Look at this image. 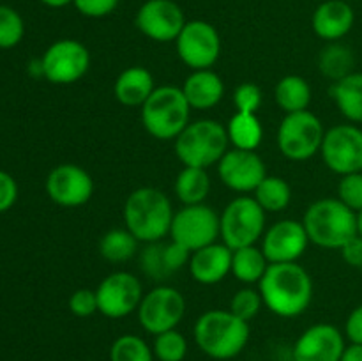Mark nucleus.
<instances>
[{"label":"nucleus","mask_w":362,"mask_h":361,"mask_svg":"<svg viewBox=\"0 0 362 361\" xmlns=\"http://www.w3.org/2000/svg\"><path fill=\"white\" fill-rule=\"evenodd\" d=\"M341 257L350 268H361L362 269V237L357 234L352 239L346 241L341 248Z\"/></svg>","instance_id":"nucleus-43"},{"label":"nucleus","mask_w":362,"mask_h":361,"mask_svg":"<svg viewBox=\"0 0 362 361\" xmlns=\"http://www.w3.org/2000/svg\"><path fill=\"white\" fill-rule=\"evenodd\" d=\"M325 130L322 120L310 110L286 113L278 127V147L292 161H306L318 154L324 144Z\"/></svg>","instance_id":"nucleus-8"},{"label":"nucleus","mask_w":362,"mask_h":361,"mask_svg":"<svg viewBox=\"0 0 362 361\" xmlns=\"http://www.w3.org/2000/svg\"><path fill=\"white\" fill-rule=\"evenodd\" d=\"M269 268V260L264 255L262 248L244 246L239 250H233L232 253V275L239 282L246 285H255L260 283L264 278L265 271Z\"/></svg>","instance_id":"nucleus-28"},{"label":"nucleus","mask_w":362,"mask_h":361,"mask_svg":"<svg viewBox=\"0 0 362 361\" xmlns=\"http://www.w3.org/2000/svg\"><path fill=\"white\" fill-rule=\"evenodd\" d=\"M120 0H73V6L87 18H105L117 9Z\"/></svg>","instance_id":"nucleus-40"},{"label":"nucleus","mask_w":362,"mask_h":361,"mask_svg":"<svg viewBox=\"0 0 362 361\" xmlns=\"http://www.w3.org/2000/svg\"><path fill=\"white\" fill-rule=\"evenodd\" d=\"M265 214L255 197L240 195L233 198L219 216L221 239L230 250L253 246L265 234Z\"/></svg>","instance_id":"nucleus-7"},{"label":"nucleus","mask_w":362,"mask_h":361,"mask_svg":"<svg viewBox=\"0 0 362 361\" xmlns=\"http://www.w3.org/2000/svg\"><path fill=\"white\" fill-rule=\"evenodd\" d=\"M175 154L184 166L209 168L218 165L228 151L226 126L212 119H200L189 122L175 138Z\"/></svg>","instance_id":"nucleus-6"},{"label":"nucleus","mask_w":362,"mask_h":361,"mask_svg":"<svg viewBox=\"0 0 362 361\" xmlns=\"http://www.w3.org/2000/svg\"><path fill=\"white\" fill-rule=\"evenodd\" d=\"M140 241L133 236L127 229H112L103 234L99 241V253L105 260L120 264L127 262L136 255Z\"/></svg>","instance_id":"nucleus-29"},{"label":"nucleus","mask_w":362,"mask_h":361,"mask_svg":"<svg viewBox=\"0 0 362 361\" xmlns=\"http://www.w3.org/2000/svg\"><path fill=\"white\" fill-rule=\"evenodd\" d=\"M152 350L158 361H184L187 354V340L180 331L170 329L156 335Z\"/></svg>","instance_id":"nucleus-33"},{"label":"nucleus","mask_w":362,"mask_h":361,"mask_svg":"<svg viewBox=\"0 0 362 361\" xmlns=\"http://www.w3.org/2000/svg\"><path fill=\"white\" fill-rule=\"evenodd\" d=\"M18 200V184L11 173L0 170V214L9 211Z\"/></svg>","instance_id":"nucleus-42"},{"label":"nucleus","mask_w":362,"mask_h":361,"mask_svg":"<svg viewBox=\"0 0 362 361\" xmlns=\"http://www.w3.org/2000/svg\"><path fill=\"white\" fill-rule=\"evenodd\" d=\"M274 99L285 113L304 112L311 105V87L306 78L286 74L276 84Z\"/></svg>","instance_id":"nucleus-25"},{"label":"nucleus","mask_w":362,"mask_h":361,"mask_svg":"<svg viewBox=\"0 0 362 361\" xmlns=\"http://www.w3.org/2000/svg\"><path fill=\"white\" fill-rule=\"evenodd\" d=\"M357 234L362 237V211L357 212Z\"/></svg>","instance_id":"nucleus-47"},{"label":"nucleus","mask_w":362,"mask_h":361,"mask_svg":"<svg viewBox=\"0 0 362 361\" xmlns=\"http://www.w3.org/2000/svg\"><path fill=\"white\" fill-rule=\"evenodd\" d=\"M232 253L225 243H212L193 251L189 258V275L202 285H216L232 273Z\"/></svg>","instance_id":"nucleus-20"},{"label":"nucleus","mask_w":362,"mask_h":361,"mask_svg":"<svg viewBox=\"0 0 362 361\" xmlns=\"http://www.w3.org/2000/svg\"><path fill=\"white\" fill-rule=\"evenodd\" d=\"M173 209L168 195L152 186L136 188L124 202L126 229L140 243H159L170 234Z\"/></svg>","instance_id":"nucleus-2"},{"label":"nucleus","mask_w":362,"mask_h":361,"mask_svg":"<svg viewBox=\"0 0 362 361\" xmlns=\"http://www.w3.org/2000/svg\"><path fill=\"white\" fill-rule=\"evenodd\" d=\"M179 59L189 69H211L221 55V38L214 25L204 20L187 21L175 39Z\"/></svg>","instance_id":"nucleus-12"},{"label":"nucleus","mask_w":362,"mask_h":361,"mask_svg":"<svg viewBox=\"0 0 362 361\" xmlns=\"http://www.w3.org/2000/svg\"><path fill=\"white\" fill-rule=\"evenodd\" d=\"M156 91V81L151 71L144 66H131L117 76L113 94L124 106H144Z\"/></svg>","instance_id":"nucleus-23"},{"label":"nucleus","mask_w":362,"mask_h":361,"mask_svg":"<svg viewBox=\"0 0 362 361\" xmlns=\"http://www.w3.org/2000/svg\"><path fill=\"white\" fill-rule=\"evenodd\" d=\"M339 361H362V345L361 343H352L345 345V350L341 354Z\"/></svg>","instance_id":"nucleus-45"},{"label":"nucleus","mask_w":362,"mask_h":361,"mask_svg":"<svg viewBox=\"0 0 362 361\" xmlns=\"http://www.w3.org/2000/svg\"><path fill=\"white\" fill-rule=\"evenodd\" d=\"M25 35L23 18L9 6H0V50L14 48Z\"/></svg>","instance_id":"nucleus-34"},{"label":"nucleus","mask_w":362,"mask_h":361,"mask_svg":"<svg viewBox=\"0 0 362 361\" xmlns=\"http://www.w3.org/2000/svg\"><path fill=\"white\" fill-rule=\"evenodd\" d=\"M110 361H154V350L136 335H122L110 347Z\"/></svg>","instance_id":"nucleus-32"},{"label":"nucleus","mask_w":362,"mask_h":361,"mask_svg":"<svg viewBox=\"0 0 362 361\" xmlns=\"http://www.w3.org/2000/svg\"><path fill=\"white\" fill-rule=\"evenodd\" d=\"M193 333L202 353L218 361L239 356L251 336L250 322L230 310H209L202 314Z\"/></svg>","instance_id":"nucleus-3"},{"label":"nucleus","mask_w":362,"mask_h":361,"mask_svg":"<svg viewBox=\"0 0 362 361\" xmlns=\"http://www.w3.org/2000/svg\"><path fill=\"white\" fill-rule=\"evenodd\" d=\"M211 177H209L207 168H197V166H184L177 173L175 190L177 198L184 205H197L204 204L205 198L211 193Z\"/></svg>","instance_id":"nucleus-27"},{"label":"nucleus","mask_w":362,"mask_h":361,"mask_svg":"<svg viewBox=\"0 0 362 361\" xmlns=\"http://www.w3.org/2000/svg\"><path fill=\"white\" fill-rule=\"evenodd\" d=\"M320 154L338 176L362 172V130L356 124H338L325 131Z\"/></svg>","instance_id":"nucleus-13"},{"label":"nucleus","mask_w":362,"mask_h":361,"mask_svg":"<svg viewBox=\"0 0 362 361\" xmlns=\"http://www.w3.org/2000/svg\"><path fill=\"white\" fill-rule=\"evenodd\" d=\"M191 106L182 88L175 85L156 87L141 106V122L147 133L158 140H175L191 122Z\"/></svg>","instance_id":"nucleus-5"},{"label":"nucleus","mask_w":362,"mask_h":361,"mask_svg":"<svg viewBox=\"0 0 362 361\" xmlns=\"http://www.w3.org/2000/svg\"><path fill=\"white\" fill-rule=\"evenodd\" d=\"M332 99L345 119L362 124V73H350L332 85Z\"/></svg>","instance_id":"nucleus-24"},{"label":"nucleus","mask_w":362,"mask_h":361,"mask_svg":"<svg viewBox=\"0 0 362 361\" xmlns=\"http://www.w3.org/2000/svg\"><path fill=\"white\" fill-rule=\"evenodd\" d=\"M356 13L345 0H325L315 9L311 25L315 34L327 42H336L345 38L354 27Z\"/></svg>","instance_id":"nucleus-21"},{"label":"nucleus","mask_w":362,"mask_h":361,"mask_svg":"<svg viewBox=\"0 0 362 361\" xmlns=\"http://www.w3.org/2000/svg\"><path fill=\"white\" fill-rule=\"evenodd\" d=\"M180 88H182L191 110L214 108L225 96V84H223L221 76L212 69L193 71Z\"/></svg>","instance_id":"nucleus-22"},{"label":"nucleus","mask_w":362,"mask_h":361,"mask_svg":"<svg viewBox=\"0 0 362 361\" xmlns=\"http://www.w3.org/2000/svg\"><path fill=\"white\" fill-rule=\"evenodd\" d=\"M69 311L76 317H90L95 311H99L98 308V294L92 289H78L71 294L69 297Z\"/></svg>","instance_id":"nucleus-39"},{"label":"nucleus","mask_w":362,"mask_h":361,"mask_svg":"<svg viewBox=\"0 0 362 361\" xmlns=\"http://www.w3.org/2000/svg\"><path fill=\"white\" fill-rule=\"evenodd\" d=\"M258 290L265 306L283 319L299 317L313 301V280L297 262L269 264Z\"/></svg>","instance_id":"nucleus-1"},{"label":"nucleus","mask_w":362,"mask_h":361,"mask_svg":"<svg viewBox=\"0 0 362 361\" xmlns=\"http://www.w3.org/2000/svg\"><path fill=\"white\" fill-rule=\"evenodd\" d=\"M264 101V94H262L260 87L253 81H244L239 87L233 91V105H235V112L244 113H257L258 108Z\"/></svg>","instance_id":"nucleus-37"},{"label":"nucleus","mask_w":362,"mask_h":361,"mask_svg":"<svg viewBox=\"0 0 362 361\" xmlns=\"http://www.w3.org/2000/svg\"><path fill=\"white\" fill-rule=\"evenodd\" d=\"M354 64H356V59H354L352 50L338 41L329 42L318 55L320 73L331 78L334 84L354 73Z\"/></svg>","instance_id":"nucleus-30"},{"label":"nucleus","mask_w":362,"mask_h":361,"mask_svg":"<svg viewBox=\"0 0 362 361\" xmlns=\"http://www.w3.org/2000/svg\"><path fill=\"white\" fill-rule=\"evenodd\" d=\"M310 243L327 250H339L357 236V212L346 207L338 197L320 198L306 209L303 218Z\"/></svg>","instance_id":"nucleus-4"},{"label":"nucleus","mask_w":362,"mask_h":361,"mask_svg":"<svg viewBox=\"0 0 362 361\" xmlns=\"http://www.w3.org/2000/svg\"><path fill=\"white\" fill-rule=\"evenodd\" d=\"M41 4L48 7H55V9H60V7H66L69 4H73V0H39Z\"/></svg>","instance_id":"nucleus-46"},{"label":"nucleus","mask_w":362,"mask_h":361,"mask_svg":"<svg viewBox=\"0 0 362 361\" xmlns=\"http://www.w3.org/2000/svg\"><path fill=\"white\" fill-rule=\"evenodd\" d=\"M163 257H165L170 275H173L182 265L189 264L191 251L186 246H182V244L175 243V241H170L168 244H163Z\"/></svg>","instance_id":"nucleus-41"},{"label":"nucleus","mask_w":362,"mask_h":361,"mask_svg":"<svg viewBox=\"0 0 362 361\" xmlns=\"http://www.w3.org/2000/svg\"><path fill=\"white\" fill-rule=\"evenodd\" d=\"M226 134L233 149L257 151L264 138V127L257 113L235 112L226 124Z\"/></svg>","instance_id":"nucleus-26"},{"label":"nucleus","mask_w":362,"mask_h":361,"mask_svg":"<svg viewBox=\"0 0 362 361\" xmlns=\"http://www.w3.org/2000/svg\"><path fill=\"white\" fill-rule=\"evenodd\" d=\"M136 311L141 328L156 336L177 329L186 315V299L175 287L158 285L144 294Z\"/></svg>","instance_id":"nucleus-10"},{"label":"nucleus","mask_w":362,"mask_h":361,"mask_svg":"<svg viewBox=\"0 0 362 361\" xmlns=\"http://www.w3.org/2000/svg\"><path fill=\"white\" fill-rule=\"evenodd\" d=\"M345 336L352 343L362 345V303L350 311L345 322Z\"/></svg>","instance_id":"nucleus-44"},{"label":"nucleus","mask_w":362,"mask_h":361,"mask_svg":"<svg viewBox=\"0 0 362 361\" xmlns=\"http://www.w3.org/2000/svg\"><path fill=\"white\" fill-rule=\"evenodd\" d=\"M141 268H144L145 275L151 276L154 280H165L170 276L168 268H166L165 257H163V244L151 243L141 253Z\"/></svg>","instance_id":"nucleus-38"},{"label":"nucleus","mask_w":362,"mask_h":361,"mask_svg":"<svg viewBox=\"0 0 362 361\" xmlns=\"http://www.w3.org/2000/svg\"><path fill=\"white\" fill-rule=\"evenodd\" d=\"M41 74L53 85L80 81L90 67V52L76 39H59L41 57Z\"/></svg>","instance_id":"nucleus-9"},{"label":"nucleus","mask_w":362,"mask_h":361,"mask_svg":"<svg viewBox=\"0 0 362 361\" xmlns=\"http://www.w3.org/2000/svg\"><path fill=\"white\" fill-rule=\"evenodd\" d=\"M218 176L226 188L237 193H253L269 176L265 163L257 151L232 149L218 163Z\"/></svg>","instance_id":"nucleus-18"},{"label":"nucleus","mask_w":362,"mask_h":361,"mask_svg":"<svg viewBox=\"0 0 362 361\" xmlns=\"http://www.w3.org/2000/svg\"><path fill=\"white\" fill-rule=\"evenodd\" d=\"M338 198L354 212L362 211V172L341 176L338 183Z\"/></svg>","instance_id":"nucleus-36"},{"label":"nucleus","mask_w":362,"mask_h":361,"mask_svg":"<svg viewBox=\"0 0 362 361\" xmlns=\"http://www.w3.org/2000/svg\"><path fill=\"white\" fill-rule=\"evenodd\" d=\"M95 294L99 314L108 319H122L138 310L144 299V287L133 273L115 271L101 280Z\"/></svg>","instance_id":"nucleus-14"},{"label":"nucleus","mask_w":362,"mask_h":361,"mask_svg":"<svg viewBox=\"0 0 362 361\" xmlns=\"http://www.w3.org/2000/svg\"><path fill=\"white\" fill-rule=\"evenodd\" d=\"M170 236L172 241L182 244L193 253L200 248L216 243L221 236L219 214L205 204L184 205L173 214Z\"/></svg>","instance_id":"nucleus-11"},{"label":"nucleus","mask_w":362,"mask_h":361,"mask_svg":"<svg viewBox=\"0 0 362 361\" xmlns=\"http://www.w3.org/2000/svg\"><path fill=\"white\" fill-rule=\"evenodd\" d=\"M345 345V336L336 326L313 324L297 338L293 361H339Z\"/></svg>","instance_id":"nucleus-19"},{"label":"nucleus","mask_w":362,"mask_h":361,"mask_svg":"<svg viewBox=\"0 0 362 361\" xmlns=\"http://www.w3.org/2000/svg\"><path fill=\"white\" fill-rule=\"evenodd\" d=\"M46 193L60 207H80L94 195V179L83 166L62 163L46 177Z\"/></svg>","instance_id":"nucleus-15"},{"label":"nucleus","mask_w":362,"mask_h":361,"mask_svg":"<svg viewBox=\"0 0 362 361\" xmlns=\"http://www.w3.org/2000/svg\"><path fill=\"white\" fill-rule=\"evenodd\" d=\"M310 237L303 222L297 219H281L265 230L262 237V251L267 257L269 264H285L297 262L308 250Z\"/></svg>","instance_id":"nucleus-17"},{"label":"nucleus","mask_w":362,"mask_h":361,"mask_svg":"<svg viewBox=\"0 0 362 361\" xmlns=\"http://www.w3.org/2000/svg\"><path fill=\"white\" fill-rule=\"evenodd\" d=\"M255 193V200L260 204L265 212L285 211L292 200V188L283 177L267 176L258 184Z\"/></svg>","instance_id":"nucleus-31"},{"label":"nucleus","mask_w":362,"mask_h":361,"mask_svg":"<svg viewBox=\"0 0 362 361\" xmlns=\"http://www.w3.org/2000/svg\"><path fill=\"white\" fill-rule=\"evenodd\" d=\"M138 30L156 42L175 41L187 23L182 7L173 0H147L136 13Z\"/></svg>","instance_id":"nucleus-16"},{"label":"nucleus","mask_w":362,"mask_h":361,"mask_svg":"<svg viewBox=\"0 0 362 361\" xmlns=\"http://www.w3.org/2000/svg\"><path fill=\"white\" fill-rule=\"evenodd\" d=\"M262 306H264V299H262L260 290L253 289V287H244L233 294L228 310L243 321L251 322L260 314Z\"/></svg>","instance_id":"nucleus-35"}]
</instances>
